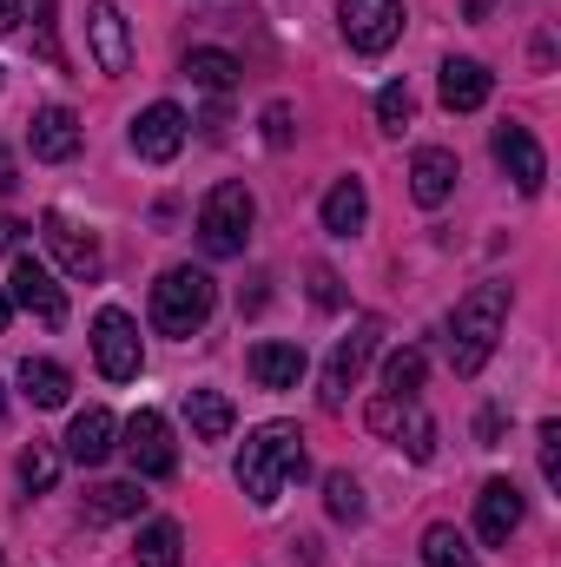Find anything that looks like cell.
Wrapping results in <instances>:
<instances>
[{
  "label": "cell",
  "mask_w": 561,
  "mask_h": 567,
  "mask_svg": "<svg viewBox=\"0 0 561 567\" xmlns=\"http://www.w3.org/2000/svg\"><path fill=\"white\" fill-rule=\"evenodd\" d=\"M304 475V435L297 423H265L245 435V455H238V488L258 502V508H272L284 495V482H297Z\"/></svg>",
  "instance_id": "obj_1"
},
{
  "label": "cell",
  "mask_w": 561,
  "mask_h": 567,
  "mask_svg": "<svg viewBox=\"0 0 561 567\" xmlns=\"http://www.w3.org/2000/svg\"><path fill=\"white\" fill-rule=\"evenodd\" d=\"M502 323H509V284H476L456 303V317H449V363H456V377H476L496 357Z\"/></svg>",
  "instance_id": "obj_2"
},
{
  "label": "cell",
  "mask_w": 561,
  "mask_h": 567,
  "mask_svg": "<svg viewBox=\"0 0 561 567\" xmlns=\"http://www.w3.org/2000/svg\"><path fill=\"white\" fill-rule=\"evenodd\" d=\"M212 303H218V284L205 278V271H192V265H172L165 278L152 284V323H159L165 337H192V330H205Z\"/></svg>",
  "instance_id": "obj_3"
},
{
  "label": "cell",
  "mask_w": 561,
  "mask_h": 567,
  "mask_svg": "<svg viewBox=\"0 0 561 567\" xmlns=\"http://www.w3.org/2000/svg\"><path fill=\"white\" fill-rule=\"evenodd\" d=\"M252 218H258L252 192H245V185H218V192L198 205V245H205L212 258H238L245 238H252Z\"/></svg>",
  "instance_id": "obj_4"
},
{
  "label": "cell",
  "mask_w": 561,
  "mask_h": 567,
  "mask_svg": "<svg viewBox=\"0 0 561 567\" xmlns=\"http://www.w3.org/2000/svg\"><path fill=\"white\" fill-rule=\"evenodd\" d=\"M377 337H384V323L377 317H357V330L330 350V363H324V410H344L350 403V390L364 383V370H370V357H377Z\"/></svg>",
  "instance_id": "obj_5"
},
{
  "label": "cell",
  "mask_w": 561,
  "mask_h": 567,
  "mask_svg": "<svg viewBox=\"0 0 561 567\" xmlns=\"http://www.w3.org/2000/svg\"><path fill=\"white\" fill-rule=\"evenodd\" d=\"M337 20L357 53H390L404 40V0H344Z\"/></svg>",
  "instance_id": "obj_6"
},
{
  "label": "cell",
  "mask_w": 561,
  "mask_h": 567,
  "mask_svg": "<svg viewBox=\"0 0 561 567\" xmlns=\"http://www.w3.org/2000/svg\"><path fill=\"white\" fill-rule=\"evenodd\" d=\"M93 357H100V377H113V383H133L140 377V323L126 317V310H100L93 317Z\"/></svg>",
  "instance_id": "obj_7"
},
{
  "label": "cell",
  "mask_w": 561,
  "mask_h": 567,
  "mask_svg": "<svg viewBox=\"0 0 561 567\" xmlns=\"http://www.w3.org/2000/svg\"><path fill=\"white\" fill-rule=\"evenodd\" d=\"M7 297H13L20 310H33L47 330H60V323H67V290L53 284V271H47L33 251H13V278H7Z\"/></svg>",
  "instance_id": "obj_8"
},
{
  "label": "cell",
  "mask_w": 561,
  "mask_h": 567,
  "mask_svg": "<svg viewBox=\"0 0 561 567\" xmlns=\"http://www.w3.org/2000/svg\"><path fill=\"white\" fill-rule=\"evenodd\" d=\"M126 455H133V468H140L145 482H159V475H172L178 468V449H172V429L159 410H140L133 423H126Z\"/></svg>",
  "instance_id": "obj_9"
},
{
  "label": "cell",
  "mask_w": 561,
  "mask_h": 567,
  "mask_svg": "<svg viewBox=\"0 0 561 567\" xmlns=\"http://www.w3.org/2000/svg\"><path fill=\"white\" fill-rule=\"evenodd\" d=\"M496 165L516 178V192H542L549 185V158H542V145H536V133L529 126H496Z\"/></svg>",
  "instance_id": "obj_10"
},
{
  "label": "cell",
  "mask_w": 561,
  "mask_h": 567,
  "mask_svg": "<svg viewBox=\"0 0 561 567\" xmlns=\"http://www.w3.org/2000/svg\"><path fill=\"white\" fill-rule=\"evenodd\" d=\"M86 40H93L100 73H126L133 66V33H126V13L113 0H93L86 7Z\"/></svg>",
  "instance_id": "obj_11"
},
{
  "label": "cell",
  "mask_w": 561,
  "mask_h": 567,
  "mask_svg": "<svg viewBox=\"0 0 561 567\" xmlns=\"http://www.w3.org/2000/svg\"><path fill=\"white\" fill-rule=\"evenodd\" d=\"M40 231H47V251L67 265V278H100V238L93 231H80L67 212H47Z\"/></svg>",
  "instance_id": "obj_12"
},
{
  "label": "cell",
  "mask_w": 561,
  "mask_h": 567,
  "mask_svg": "<svg viewBox=\"0 0 561 567\" xmlns=\"http://www.w3.org/2000/svg\"><path fill=\"white\" fill-rule=\"evenodd\" d=\"M476 528H482V542H489V548H502V542L522 528V488H516L509 475L482 482V495H476Z\"/></svg>",
  "instance_id": "obj_13"
},
{
  "label": "cell",
  "mask_w": 561,
  "mask_h": 567,
  "mask_svg": "<svg viewBox=\"0 0 561 567\" xmlns=\"http://www.w3.org/2000/svg\"><path fill=\"white\" fill-rule=\"evenodd\" d=\"M178 145H185V113H178L172 100L145 106L140 120H133V152H140V158L165 165V158H178Z\"/></svg>",
  "instance_id": "obj_14"
},
{
  "label": "cell",
  "mask_w": 561,
  "mask_h": 567,
  "mask_svg": "<svg viewBox=\"0 0 561 567\" xmlns=\"http://www.w3.org/2000/svg\"><path fill=\"white\" fill-rule=\"evenodd\" d=\"M456 178H462V165H456L449 145H422L417 158H410V198L417 205H442L456 192Z\"/></svg>",
  "instance_id": "obj_15"
},
{
  "label": "cell",
  "mask_w": 561,
  "mask_h": 567,
  "mask_svg": "<svg viewBox=\"0 0 561 567\" xmlns=\"http://www.w3.org/2000/svg\"><path fill=\"white\" fill-rule=\"evenodd\" d=\"M27 140H33V158H47V165H67V158L80 152V120H73L67 106H40Z\"/></svg>",
  "instance_id": "obj_16"
},
{
  "label": "cell",
  "mask_w": 561,
  "mask_h": 567,
  "mask_svg": "<svg viewBox=\"0 0 561 567\" xmlns=\"http://www.w3.org/2000/svg\"><path fill=\"white\" fill-rule=\"evenodd\" d=\"M297 377H304V343H278V337L252 343V383L258 390H297Z\"/></svg>",
  "instance_id": "obj_17"
},
{
  "label": "cell",
  "mask_w": 561,
  "mask_h": 567,
  "mask_svg": "<svg viewBox=\"0 0 561 567\" xmlns=\"http://www.w3.org/2000/svg\"><path fill=\"white\" fill-rule=\"evenodd\" d=\"M364 218H370V192H364V178H337V185L324 192V231H330V238H357Z\"/></svg>",
  "instance_id": "obj_18"
},
{
  "label": "cell",
  "mask_w": 561,
  "mask_h": 567,
  "mask_svg": "<svg viewBox=\"0 0 561 567\" xmlns=\"http://www.w3.org/2000/svg\"><path fill=\"white\" fill-rule=\"evenodd\" d=\"M489 66L482 60H442V106L449 113H476L482 100H489Z\"/></svg>",
  "instance_id": "obj_19"
},
{
  "label": "cell",
  "mask_w": 561,
  "mask_h": 567,
  "mask_svg": "<svg viewBox=\"0 0 561 567\" xmlns=\"http://www.w3.org/2000/svg\"><path fill=\"white\" fill-rule=\"evenodd\" d=\"M113 435H120V423H113L106 410H86V416H73V429H67V455H73L80 468H100V462L113 455Z\"/></svg>",
  "instance_id": "obj_20"
},
{
  "label": "cell",
  "mask_w": 561,
  "mask_h": 567,
  "mask_svg": "<svg viewBox=\"0 0 561 567\" xmlns=\"http://www.w3.org/2000/svg\"><path fill=\"white\" fill-rule=\"evenodd\" d=\"M20 390H27L33 410H60V403L73 396V377H67L60 363H47V357H27V363H20Z\"/></svg>",
  "instance_id": "obj_21"
},
{
  "label": "cell",
  "mask_w": 561,
  "mask_h": 567,
  "mask_svg": "<svg viewBox=\"0 0 561 567\" xmlns=\"http://www.w3.org/2000/svg\"><path fill=\"white\" fill-rule=\"evenodd\" d=\"M140 482H100V488H93V495H86V508H80V515H86V522H93V528H106V522H126V515H140Z\"/></svg>",
  "instance_id": "obj_22"
},
{
  "label": "cell",
  "mask_w": 561,
  "mask_h": 567,
  "mask_svg": "<svg viewBox=\"0 0 561 567\" xmlns=\"http://www.w3.org/2000/svg\"><path fill=\"white\" fill-rule=\"evenodd\" d=\"M185 80H192V86H205V93H232L238 60H232V53H218V47H192V53H185Z\"/></svg>",
  "instance_id": "obj_23"
},
{
  "label": "cell",
  "mask_w": 561,
  "mask_h": 567,
  "mask_svg": "<svg viewBox=\"0 0 561 567\" xmlns=\"http://www.w3.org/2000/svg\"><path fill=\"white\" fill-rule=\"evenodd\" d=\"M185 416H192V435H198V442H225V435H232V403H225L218 390H192V396H185Z\"/></svg>",
  "instance_id": "obj_24"
},
{
  "label": "cell",
  "mask_w": 561,
  "mask_h": 567,
  "mask_svg": "<svg viewBox=\"0 0 561 567\" xmlns=\"http://www.w3.org/2000/svg\"><path fill=\"white\" fill-rule=\"evenodd\" d=\"M133 555H140V567H178L185 561V535H178V522H145Z\"/></svg>",
  "instance_id": "obj_25"
},
{
  "label": "cell",
  "mask_w": 561,
  "mask_h": 567,
  "mask_svg": "<svg viewBox=\"0 0 561 567\" xmlns=\"http://www.w3.org/2000/svg\"><path fill=\"white\" fill-rule=\"evenodd\" d=\"M422 350L410 343V350H397L390 363H384V396H404V403H417V390H422Z\"/></svg>",
  "instance_id": "obj_26"
},
{
  "label": "cell",
  "mask_w": 561,
  "mask_h": 567,
  "mask_svg": "<svg viewBox=\"0 0 561 567\" xmlns=\"http://www.w3.org/2000/svg\"><path fill=\"white\" fill-rule=\"evenodd\" d=\"M422 561L429 567H476V548H469L449 522H436V528L422 535Z\"/></svg>",
  "instance_id": "obj_27"
},
{
  "label": "cell",
  "mask_w": 561,
  "mask_h": 567,
  "mask_svg": "<svg viewBox=\"0 0 561 567\" xmlns=\"http://www.w3.org/2000/svg\"><path fill=\"white\" fill-rule=\"evenodd\" d=\"M20 482H27L33 495H47V488L60 482V455H53L47 442H33V449H20Z\"/></svg>",
  "instance_id": "obj_28"
},
{
  "label": "cell",
  "mask_w": 561,
  "mask_h": 567,
  "mask_svg": "<svg viewBox=\"0 0 561 567\" xmlns=\"http://www.w3.org/2000/svg\"><path fill=\"white\" fill-rule=\"evenodd\" d=\"M324 502H330V515H337V522H357V515H364V488H357L344 468H337V475H324Z\"/></svg>",
  "instance_id": "obj_29"
},
{
  "label": "cell",
  "mask_w": 561,
  "mask_h": 567,
  "mask_svg": "<svg viewBox=\"0 0 561 567\" xmlns=\"http://www.w3.org/2000/svg\"><path fill=\"white\" fill-rule=\"evenodd\" d=\"M410 113H417L410 86H384V93H377V120H384V133H404V126H410Z\"/></svg>",
  "instance_id": "obj_30"
},
{
  "label": "cell",
  "mask_w": 561,
  "mask_h": 567,
  "mask_svg": "<svg viewBox=\"0 0 561 567\" xmlns=\"http://www.w3.org/2000/svg\"><path fill=\"white\" fill-rule=\"evenodd\" d=\"M542 475L549 488H561V423H542Z\"/></svg>",
  "instance_id": "obj_31"
},
{
  "label": "cell",
  "mask_w": 561,
  "mask_h": 567,
  "mask_svg": "<svg viewBox=\"0 0 561 567\" xmlns=\"http://www.w3.org/2000/svg\"><path fill=\"white\" fill-rule=\"evenodd\" d=\"M265 140L290 145V106H284V100H272V106H265Z\"/></svg>",
  "instance_id": "obj_32"
},
{
  "label": "cell",
  "mask_w": 561,
  "mask_h": 567,
  "mask_svg": "<svg viewBox=\"0 0 561 567\" xmlns=\"http://www.w3.org/2000/svg\"><path fill=\"white\" fill-rule=\"evenodd\" d=\"M310 297H317V303H324V310H337V303H344V290H337V278H330V271H324V265H317V271H310Z\"/></svg>",
  "instance_id": "obj_33"
},
{
  "label": "cell",
  "mask_w": 561,
  "mask_h": 567,
  "mask_svg": "<svg viewBox=\"0 0 561 567\" xmlns=\"http://www.w3.org/2000/svg\"><path fill=\"white\" fill-rule=\"evenodd\" d=\"M13 185H20V178H13V152H7V145H0V198H7V192H13Z\"/></svg>",
  "instance_id": "obj_34"
},
{
  "label": "cell",
  "mask_w": 561,
  "mask_h": 567,
  "mask_svg": "<svg viewBox=\"0 0 561 567\" xmlns=\"http://www.w3.org/2000/svg\"><path fill=\"white\" fill-rule=\"evenodd\" d=\"M20 27V0H0V33H13Z\"/></svg>",
  "instance_id": "obj_35"
},
{
  "label": "cell",
  "mask_w": 561,
  "mask_h": 567,
  "mask_svg": "<svg viewBox=\"0 0 561 567\" xmlns=\"http://www.w3.org/2000/svg\"><path fill=\"white\" fill-rule=\"evenodd\" d=\"M7 317H13V297H7V284H0V330H7Z\"/></svg>",
  "instance_id": "obj_36"
},
{
  "label": "cell",
  "mask_w": 561,
  "mask_h": 567,
  "mask_svg": "<svg viewBox=\"0 0 561 567\" xmlns=\"http://www.w3.org/2000/svg\"><path fill=\"white\" fill-rule=\"evenodd\" d=\"M489 7H496V0H469V20H482V13H489Z\"/></svg>",
  "instance_id": "obj_37"
},
{
  "label": "cell",
  "mask_w": 561,
  "mask_h": 567,
  "mask_svg": "<svg viewBox=\"0 0 561 567\" xmlns=\"http://www.w3.org/2000/svg\"><path fill=\"white\" fill-rule=\"evenodd\" d=\"M0 416H7V390H0Z\"/></svg>",
  "instance_id": "obj_38"
}]
</instances>
